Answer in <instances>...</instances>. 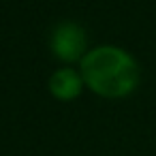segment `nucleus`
I'll use <instances>...</instances> for the list:
<instances>
[{"label": "nucleus", "mask_w": 156, "mask_h": 156, "mask_svg": "<svg viewBox=\"0 0 156 156\" xmlns=\"http://www.w3.org/2000/svg\"><path fill=\"white\" fill-rule=\"evenodd\" d=\"M79 73L90 92L109 101L130 96L141 79L137 60L118 45H98L88 49L79 62Z\"/></svg>", "instance_id": "obj_1"}, {"label": "nucleus", "mask_w": 156, "mask_h": 156, "mask_svg": "<svg viewBox=\"0 0 156 156\" xmlns=\"http://www.w3.org/2000/svg\"><path fill=\"white\" fill-rule=\"evenodd\" d=\"M49 51L62 64H79L88 54V37L86 30L75 22H60L49 32Z\"/></svg>", "instance_id": "obj_2"}, {"label": "nucleus", "mask_w": 156, "mask_h": 156, "mask_svg": "<svg viewBox=\"0 0 156 156\" xmlns=\"http://www.w3.org/2000/svg\"><path fill=\"white\" fill-rule=\"evenodd\" d=\"M83 88H86L83 77H81L79 69H73V66H60L47 79L49 94L56 101H60V103H73V101H77L81 96Z\"/></svg>", "instance_id": "obj_3"}]
</instances>
